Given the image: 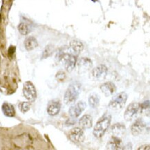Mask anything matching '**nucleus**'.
<instances>
[{
    "label": "nucleus",
    "instance_id": "f3484780",
    "mask_svg": "<svg viewBox=\"0 0 150 150\" xmlns=\"http://www.w3.org/2000/svg\"><path fill=\"white\" fill-rule=\"evenodd\" d=\"M2 111L7 117H13L15 114L14 107L8 103H4L2 105Z\"/></svg>",
    "mask_w": 150,
    "mask_h": 150
},
{
    "label": "nucleus",
    "instance_id": "39448f33",
    "mask_svg": "<svg viewBox=\"0 0 150 150\" xmlns=\"http://www.w3.org/2000/svg\"><path fill=\"white\" fill-rule=\"evenodd\" d=\"M140 110V105L138 103H132L128 105L125 111L124 118L127 121H132L136 118Z\"/></svg>",
    "mask_w": 150,
    "mask_h": 150
},
{
    "label": "nucleus",
    "instance_id": "f03ea898",
    "mask_svg": "<svg viewBox=\"0 0 150 150\" xmlns=\"http://www.w3.org/2000/svg\"><path fill=\"white\" fill-rule=\"evenodd\" d=\"M111 116L110 115H106L98 121L93 129V135L96 138H100L103 137L104 134L109 128L111 124Z\"/></svg>",
    "mask_w": 150,
    "mask_h": 150
},
{
    "label": "nucleus",
    "instance_id": "7ed1b4c3",
    "mask_svg": "<svg viewBox=\"0 0 150 150\" xmlns=\"http://www.w3.org/2000/svg\"><path fill=\"white\" fill-rule=\"evenodd\" d=\"M127 100V94L125 92H121L117 94L109 104V107L114 111L122 109L125 105Z\"/></svg>",
    "mask_w": 150,
    "mask_h": 150
},
{
    "label": "nucleus",
    "instance_id": "5701e85b",
    "mask_svg": "<svg viewBox=\"0 0 150 150\" xmlns=\"http://www.w3.org/2000/svg\"><path fill=\"white\" fill-rule=\"evenodd\" d=\"M65 74L62 71H59L56 75V78L59 80H63L65 78Z\"/></svg>",
    "mask_w": 150,
    "mask_h": 150
},
{
    "label": "nucleus",
    "instance_id": "0eeeda50",
    "mask_svg": "<svg viewBox=\"0 0 150 150\" xmlns=\"http://www.w3.org/2000/svg\"><path fill=\"white\" fill-rule=\"evenodd\" d=\"M108 69L105 65L101 64L96 67L91 71V77L96 81H102L107 77Z\"/></svg>",
    "mask_w": 150,
    "mask_h": 150
},
{
    "label": "nucleus",
    "instance_id": "4be33fe9",
    "mask_svg": "<svg viewBox=\"0 0 150 150\" xmlns=\"http://www.w3.org/2000/svg\"><path fill=\"white\" fill-rule=\"evenodd\" d=\"M52 51H52V48L51 47H49H49H47L43 53V57H47L48 56H49L51 54Z\"/></svg>",
    "mask_w": 150,
    "mask_h": 150
},
{
    "label": "nucleus",
    "instance_id": "aec40b11",
    "mask_svg": "<svg viewBox=\"0 0 150 150\" xmlns=\"http://www.w3.org/2000/svg\"><path fill=\"white\" fill-rule=\"evenodd\" d=\"M18 30L20 33L23 35H26L29 33L30 31V28L29 27V26L26 23L22 22L19 24L18 26Z\"/></svg>",
    "mask_w": 150,
    "mask_h": 150
},
{
    "label": "nucleus",
    "instance_id": "9b49d317",
    "mask_svg": "<svg viewBox=\"0 0 150 150\" xmlns=\"http://www.w3.org/2000/svg\"><path fill=\"white\" fill-rule=\"evenodd\" d=\"M145 127V123L141 118H138L131 127V132L134 136L140 135Z\"/></svg>",
    "mask_w": 150,
    "mask_h": 150
},
{
    "label": "nucleus",
    "instance_id": "412c9836",
    "mask_svg": "<svg viewBox=\"0 0 150 150\" xmlns=\"http://www.w3.org/2000/svg\"><path fill=\"white\" fill-rule=\"evenodd\" d=\"M19 107L22 113H26L30 109V104L27 102H22L19 105Z\"/></svg>",
    "mask_w": 150,
    "mask_h": 150
},
{
    "label": "nucleus",
    "instance_id": "6e6552de",
    "mask_svg": "<svg viewBox=\"0 0 150 150\" xmlns=\"http://www.w3.org/2000/svg\"><path fill=\"white\" fill-rule=\"evenodd\" d=\"M69 137L75 143H80L84 141V133L81 127H74L69 132Z\"/></svg>",
    "mask_w": 150,
    "mask_h": 150
},
{
    "label": "nucleus",
    "instance_id": "2eb2a0df",
    "mask_svg": "<svg viewBox=\"0 0 150 150\" xmlns=\"http://www.w3.org/2000/svg\"><path fill=\"white\" fill-rule=\"evenodd\" d=\"M70 49L72 53L77 55L83 50L84 45L81 42L78 40H73L70 43Z\"/></svg>",
    "mask_w": 150,
    "mask_h": 150
},
{
    "label": "nucleus",
    "instance_id": "a211bd4d",
    "mask_svg": "<svg viewBox=\"0 0 150 150\" xmlns=\"http://www.w3.org/2000/svg\"><path fill=\"white\" fill-rule=\"evenodd\" d=\"M111 132L115 136L120 138L125 132V127L122 124H115L111 127Z\"/></svg>",
    "mask_w": 150,
    "mask_h": 150
},
{
    "label": "nucleus",
    "instance_id": "6ab92c4d",
    "mask_svg": "<svg viewBox=\"0 0 150 150\" xmlns=\"http://www.w3.org/2000/svg\"><path fill=\"white\" fill-rule=\"evenodd\" d=\"M100 103L99 96L96 93H93L89 98V104L91 108L96 109L98 107Z\"/></svg>",
    "mask_w": 150,
    "mask_h": 150
},
{
    "label": "nucleus",
    "instance_id": "20e7f679",
    "mask_svg": "<svg viewBox=\"0 0 150 150\" xmlns=\"http://www.w3.org/2000/svg\"><path fill=\"white\" fill-rule=\"evenodd\" d=\"M59 58L64 62V67L68 72L72 71L77 62V55L73 53H64L59 55Z\"/></svg>",
    "mask_w": 150,
    "mask_h": 150
},
{
    "label": "nucleus",
    "instance_id": "1a4fd4ad",
    "mask_svg": "<svg viewBox=\"0 0 150 150\" xmlns=\"http://www.w3.org/2000/svg\"><path fill=\"white\" fill-rule=\"evenodd\" d=\"M86 105L84 102H78L76 105L71 106L69 110V116L73 118H77L81 115V113L86 109Z\"/></svg>",
    "mask_w": 150,
    "mask_h": 150
},
{
    "label": "nucleus",
    "instance_id": "f257e3e1",
    "mask_svg": "<svg viewBox=\"0 0 150 150\" xmlns=\"http://www.w3.org/2000/svg\"><path fill=\"white\" fill-rule=\"evenodd\" d=\"M81 89V84L78 82H72L67 88L64 96V102L66 105L74 103L78 98Z\"/></svg>",
    "mask_w": 150,
    "mask_h": 150
},
{
    "label": "nucleus",
    "instance_id": "4468645a",
    "mask_svg": "<svg viewBox=\"0 0 150 150\" xmlns=\"http://www.w3.org/2000/svg\"><path fill=\"white\" fill-rule=\"evenodd\" d=\"M79 125L82 129H90L93 125V120H92V117L90 115L86 114L82 117L79 120L78 122Z\"/></svg>",
    "mask_w": 150,
    "mask_h": 150
},
{
    "label": "nucleus",
    "instance_id": "423d86ee",
    "mask_svg": "<svg viewBox=\"0 0 150 150\" xmlns=\"http://www.w3.org/2000/svg\"><path fill=\"white\" fill-rule=\"evenodd\" d=\"M23 93L28 101L33 102L37 98V92L33 84L31 82L27 81L24 84L23 86Z\"/></svg>",
    "mask_w": 150,
    "mask_h": 150
},
{
    "label": "nucleus",
    "instance_id": "b1692460",
    "mask_svg": "<svg viewBox=\"0 0 150 150\" xmlns=\"http://www.w3.org/2000/svg\"><path fill=\"white\" fill-rule=\"evenodd\" d=\"M138 149H145L147 150L149 149V145H143V146H141V147H139L138 148Z\"/></svg>",
    "mask_w": 150,
    "mask_h": 150
},
{
    "label": "nucleus",
    "instance_id": "f8f14e48",
    "mask_svg": "<svg viewBox=\"0 0 150 150\" xmlns=\"http://www.w3.org/2000/svg\"><path fill=\"white\" fill-rule=\"evenodd\" d=\"M100 89L105 96L109 97V96H112L116 91V86L113 82H107L102 84Z\"/></svg>",
    "mask_w": 150,
    "mask_h": 150
},
{
    "label": "nucleus",
    "instance_id": "ddd939ff",
    "mask_svg": "<svg viewBox=\"0 0 150 150\" xmlns=\"http://www.w3.org/2000/svg\"><path fill=\"white\" fill-rule=\"evenodd\" d=\"M61 109V105L59 101H51L47 107V112L50 116H54L58 114Z\"/></svg>",
    "mask_w": 150,
    "mask_h": 150
},
{
    "label": "nucleus",
    "instance_id": "dca6fc26",
    "mask_svg": "<svg viewBox=\"0 0 150 150\" xmlns=\"http://www.w3.org/2000/svg\"><path fill=\"white\" fill-rule=\"evenodd\" d=\"M38 46V42L37 40L34 37H28L24 41V47L27 51H32L35 49Z\"/></svg>",
    "mask_w": 150,
    "mask_h": 150
},
{
    "label": "nucleus",
    "instance_id": "9d476101",
    "mask_svg": "<svg viewBox=\"0 0 150 150\" xmlns=\"http://www.w3.org/2000/svg\"><path fill=\"white\" fill-rule=\"evenodd\" d=\"M107 148L110 150H120L124 149L125 146L120 138L113 136L107 143Z\"/></svg>",
    "mask_w": 150,
    "mask_h": 150
}]
</instances>
